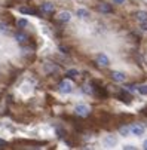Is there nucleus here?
<instances>
[{"label": "nucleus", "mask_w": 147, "mask_h": 150, "mask_svg": "<svg viewBox=\"0 0 147 150\" xmlns=\"http://www.w3.org/2000/svg\"><path fill=\"white\" fill-rule=\"evenodd\" d=\"M74 113L80 117H86L89 113H91V107L86 105V104H77L74 107Z\"/></svg>", "instance_id": "f257e3e1"}, {"label": "nucleus", "mask_w": 147, "mask_h": 150, "mask_svg": "<svg viewBox=\"0 0 147 150\" xmlns=\"http://www.w3.org/2000/svg\"><path fill=\"white\" fill-rule=\"evenodd\" d=\"M58 91L61 94H70L73 91V83L70 80H61L58 85Z\"/></svg>", "instance_id": "f03ea898"}, {"label": "nucleus", "mask_w": 147, "mask_h": 150, "mask_svg": "<svg viewBox=\"0 0 147 150\" xmlns=\"http://www.w3.org/2000/svg\"><path fill=\"white\" fill-rule=\"evenodd\" d=\"M95 61H97V64L100 67H109V64H110V59L106 54H98L95 57Z\"/></svg>", "instance_id": "7ed1b4c3"}, {"label": "nucleus", "mask_w": 147, "mask_h": 150, "mask_svg": "<svg viewBox=\"0 0 147 150\" xmlns=\"http://www.w3.org/2000/svg\"><path fill=\"white\" fill-rule=\"evenodd\" d=\"M40 11H42V13H43V15H51V13L55 12V6L51 2H45V3H42Z\"/></svg>", "instance_id": "20e7f679"}, {"label": "nucleus", "mask_w": 147, "mask_h": 150, "mask_svg": "<svg viewBox=\"0 0 147 150\" xmlns=\"http://www.w3.org/2000/svg\"><path fill=\"white\" fill-rule=\"evenodd\" d=\"M129 128H131V134L135 135V137H141V135L144 134V126L140 125V123H134V125H131Z\"/></svg>", "instance_id": "39448f33"}, {"label": "nucleus", "mask_w": 147, "mask_h": 150, "mask_svg": "<svg viewBox=\"0 0 147 150\" xmlns=\"http://www.w3.org/2000/svg\"><path fill=\"white\" fill-rule=\"evenodd\" d=\"M102 143H104V146H107V147H113V146H116V143H117V138H116L113 134H107L106 137H104Z\"/></svg>", "instance_id": "423d86ee"}, {"label": "nucleus", "mask_w": 147, "mask_h": 150, "mask_svg": "<svg viewBox=\"0 0 147 150\" xmlns=\"http://www.w3.org/2000/svg\"><path fill=\"white\" fill-rule=\"evenodd\" d=\"M110 76H112V79L114 82H125V80H127V74L122 73V71H112Z\"/></svg>", "instance_id": "0eeeda50"}, {"label": "nucleus", "mask_w": 147, "mask_h": 150, "mask_svg": "<svg viewBox=\"0 0 147 150\" xmlns=\"http://www.w3.org/2000/svg\"><path fill=\"white\" fill-rule=\"evenodd\" d=\"M15 40L18 42L19 45H25L27 42H28V36L25 34V33H15Z\"/></svg>", "instance_id": "6e6552de"}, {"label": "nucleus", "mask_w": 147, "mask_h": 150, "mask_svg": "<svg viewBox=\"0 0 147 150\" xmlns=\"http://www.w3.org/2000/svg\"><path fill=\"white\" fill-rule=\"evenodd\" d=\"M58 19H59V23H69L71 19V13L70 12H61L58 15Z\"/></svg>", "instance_id": "1a4fd4ad"}, {"label": "nucleus", "mask_w": 147, "mask_h": 150, "mask_svg": "<svg viewBox=\"0 0 147 150\" xmlns=\"http://www.w3.org/2000/svg\"><path fill=\"white\" fill-rule=\"evenodd\" d=\"M98 9H100L102 13H112V12H113V8H112L109 3H101V5L98 6Z\"/></svg>", "instance_id": "9d476101"}, {"label": "nucleus", "mask_w": 147, "mask_h": 150, "mask_svg": "<svg viewBox=\"0 0 147 150\" xmlns=\"http://www.w3.org/2000/svg\"><path fill=\"white\" fill-rule=\"evenodd\" d=\"M135 18L140 21V23H144V21H147V12L146 11H138L135 13Z\"/></svg>", "instance_id": "9b49d317"}, {"label": "nucleus", "mask_w": 147, "mask_h": 150, "mask_svg": "<svg viewBox=\"0 0 147 150\" xmlns=\"http://www.w3.org/2000/svg\"><path fill=\"white\" fill-rule=\"evenodd\" d=\"M119 134H120L122 137H128V135L131 134V128H129V126H120V128H119Z\"/></svg>", "instance_id": "f8f14e48"}, {"label": "nucleus", "mask_w": 147, "mask_h": 150, "mask_svg": "<svg viewBox=\"0 0 147 150\" xmlns=\"http://www.w3.org/2000/svg\"><path fill=\"white\" fill-rule=\"evenodd\" d=\"M19 12L23 13V15H36V12H34L33 9L27 8V6H21V8H19Z\"/></svg>", "instance_id": "ddd939ff"}, {"label": "nucleus", "mask_w": 147, "mask_h": 150, "mask_svg": "<svg viewBox=\"0 0 147 150\" xmlns=\"http://www.w3.org/2000/svg\"><path fill=\"white\" fill-rule=\"evenodd\" d=\"M76 15L79 16V18H89V12L86 11V9H77V12H76Z\"/></svg>", "instance_id": "4468645a"}, {"label": "nucleus", "mask_w": 147, "mask_h": 150, "mask_svg": "<svg viewBox=\"0 0 147 150\" xmlns=\"http://www.w3.org/2000/svg\"><path fill=\"white\" fill-rule=\"evenodd\" d=\"M18 28H21V30H23V28H25L27 25H28V21L27 19H24V18H21V19H18Z\"/></svg>", "instance_id": "2eb2a0df"}, {"label": "nucleus", "mask_w": 147, "mask_h": 150, "mask_svg": "<svg viewBox=\"0 0 147 150\" xmlns=\"http://www.w3.org/2000/svg\"><path fill=\"white\" fill-rule=\"evenodd\" d=\"M82 91L83 92H85V94H94V91H92V86H91V85H83V86H82Z\"/></svg>", "instance_id": "dca6fc26"}, {"label": "nucleus", "mask_w": 147, "mask_h": 150, "mask_svg": "<svg viewBox=\"0 0 147 150\" xmlns=\"http://www.w3.org/2000/svg\"><path fill=\"white\" fill-rule=\"evenodd\" d=\"M0 31L2 33H9V25L8 24H5V23H0Z\"/></svg>", "instance_id": "f3484780"}, {"label": "nucleus", "mask_w": 147, "mask_h": 150, "mask_svg": "<svg viewBox=\"0 0 147 150\" xmlns=\"http://www.w3.org/2000/svg\"><path fill=\"white\" fill-rule=\"evenodd\" d=\"M67 76H69V77H77V76H79V71L74 70V69H73V70H69V71H67Z\"/></svg>", "instance_id": "a211bd4d"}, {"label": "nucleus", "mask_w": 147, "mask_h": 150, "mask_svg": "<svg viewBox=\"0 0 147 150\" xmlns=\"http://www.w3.org/2000/svg\"><path fill=\"white\" fill-rule=\"evenodd\" d=\"M138 92L143 95H147V85H143V86H138Z\"/></svg>", "instance_id": "6ab92c4d"}, {"label": "nucleus", "mask_w": 147, "mask_h": 150, "mask_svg": "<svg viewBox=\"0 0 147 150\" xmlns=\"http://www.w3.org/2000/svg\"><path fill=\"white\" fill-rule=\"evenodd\" d=\"M125 89H127L128 92H135V91H137V88L134 86V85H127V86H125Z\"/></svg>", "instance_id": "aec40b11"}, {"label": "nucleus", "mask_w": 147, "mask_h": 150, "mask_svg": "<svg viewBox=\"0 0 147 150\" xmlns=\"http://www.w3.org/2000/svg\"><path fill=\"white\" fill-rule=\"evenodd\" d=\"M112 2L116 5H122V3H125V0H112Z\"/></svg>", "instance_id": "412c9836"}, {"label": "nucleus", "mask_w": 147, "mask_h": 150, "mask_svg": "<svg viewBox=\"0 0 147 150\" xmlns=\"http://www.w3.org/2000/svg\"><path fill=\"white\" fill-rule=\"evenodd\" d=\"M141 28H143V30H147V21H144V23H141Z\"/></svg>", "instance_id": "4be33fe9"}, {"label": "nucleus", "mask_w": 147, "mask_h": 150, "mask_svg": "<svg viewBox=\"0 0 147 150\" xmlns=\"http://www.w3.org/2000/svg\"><path fill=\"white\" fill-rule=\"evenodd\" d=\"M5 146H6V141L5 140H0V149H3Z\"/></svg>", "instance_id": "5701e85b"}, {"label": "nucleus", "mask_w": 147, "mask_h": 150, "mask_svg": "<svg viewBox=\"0 0 147 150\" xmlns=\"http://www.w3.org/2000/svg\"><path fill=\"white\" fill-rule=\"evenodd\" d=\"M123 149H128V150L131 149V150H132V149H134V146H132V144H127V146H123Z\"/></svg>", "instance_id": "b1692460"}, {"label": "nucleus", "mask_w": 147, "mask_h": 150, "mask_svg": "<svg viewBox=\"0 0 147 150\" xmlns=\"http://www.w3.org/2000/svg\"><path fill=\"white\" fill-rule=\"evenodd\" d=\"M143 147H144V149H146V150H147V140H146V141H144V143H143Z\"/></svg>", "instance_id": "393cba45"}]
</instances>
